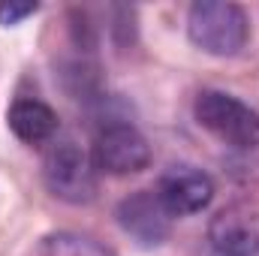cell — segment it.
Returning <instances> with one entry per match:
<instances>
[{
    "mask_svg": "<svg viewBox=\"0 0 259 256\" xmlns=\"http://www.w3.org/2000/svg\"><path fill=\"white\" fill-rule=\"evenodd\" d=\"M187 36L214 58H235L250 39V15L229 0H199L187 12Z\"/></svg>",
    "mask_w": 259,
    "mask_h": 256,
    "instance_id": "6da1fadb",
    "label": "cell"
},
{
    "mask_svg": "<svg viewBox=\"0 0 259 256\" xmlns=\"http://www.w3.org/2000/svg\"><path fill=\"white\" fill-rule=\"evenodd\" d=\"M193 115L199 127L208 130L223 145L238 148V151L259 148V112L250 109L247 103H241L238 97L208 88L196 97Z\"/></svg>",
    "mask_w": 259,
    "mask_h": 256,
    "instance_id": "7a4b0ae2",
    "label": "cell"
},
{
    "mask_svg": "<svg viewBox=\"0 0 259 256\" xmlns=\"http://www.w3.org/2000/svg\"><path fill=\"white\" fill-rule=\"evenodd\" d=\"M42 178L52 196L69 205H84L97 196V166L75 142H58L46 154Z\"/></svg>",
    "mask_w": 259,
    "mask_h": 256,
    "instance_id": "3957f363",
    "label": "cell"
},
{
    "mask_svg": "<svg viewBox=\"0 0 259 256\" xmlns=\"http://www.w3.org/2000/svg\"><path fill=\"white\" fill-rule=\"evenodd\" d=\"M91 160L97 172L106 175H136L151 163V145L133 124H106L94 139Z\"/></svg>",
    "mask_w": 259,
    "mask_h": 256,
    "instance_id": "277c9868",
    "label": "cell"
},
{
    "mask_svg": "<svg viewBox=\"0 0 259 256\" xmlns=\"http://www.w3.org/2000/svg\"><path fill=\"white\" fill-rule=\"evenodd\" d=\"M157 196L163 202V208L172 214V217H190V214H199L211 205L214 199V181L196 169V166H169L160 181H157Z\"/></svg>",
    "mask_w": 259,
    "mask_h": 256,
    "instance_id": "5b68a950",
    "label": "cell"
},
{
    "mask_svg": "<svg viewBox=\"0 0 259 256\" xmlns=\"http://www.w3.org/2000/svg\"><path fill=\"white\" fill-rule=\"evenodd\" d=\"M115 214L121 229L142 247H160L172 232V214L163 208L160 196L154 190L130 193Z\"/></svg>",
    "mask_w": 259,
    "mask_h": 256,
    "instance_id": "8992f818",
    "label": "cell"
},
{
    "mask_svg": "<svg viewBox=\"0 0 259 256\" xmlns=\"http://www.w3.org/2000/svg\"><path fill=\"white\" fill-rule=\"evenodd\" d=\"M208 241L220 256H259V211L229 205L208 223Z\"/></svg>",
    "mask_w": 259,
    "mask_h": 256,
    "instance_id": "52a82bcc",
    "label": "cell"
},
{
    "mask_svg": "<svg viewBox=\"0 0 259 256\" xmlns=\"http://www.w3.org/2000/svg\"><path fill=\"white\" fill-rule=\"evenodd\" d=\"M6 124L9 130L27 142V145H42L49 142L55 133H58V115L49 103L42 100H33V97H21L9 106L6 112Z\"/></svg>",
    "mask_w": 259,
    "mask_h": 256,
    "instance_id": "ba28073f",
    "label": "cell"
},
{
    "mask_svg": "<svg viewBox=\"0 0 259 256\" xmlns=\"http://www.w3.org/2000/svg\"><path fill=\"white\" fill-rule=\"evenodd\" d=\"M42 256H115L106 250L103 244H97L88 235H72V232H61L42 241Z\"/></svg>",
    "mask_w": 259,
    "mask_h": 256,
    "instance_id": "9c48e42d",
    "label": "cell"
},
{
    "mask_svg": "<svg viewBox=\"0 0 259 256\" xmlns=\"http://www.w3.org/2000/svg\"><path fill=\"white\" fill-rule=\"evenodd\" d=\"M33 12H39V3H30V0H3L0 3V24H6V27L21 24Z\"/></svg>",
    "mask_w": 259,
    "mask_h": 256,
    "instance_id": "30bf717a",
    "label": "cell"
}]
</instances>
